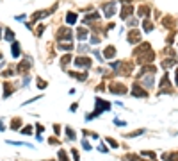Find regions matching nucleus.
<instances>
[{
    "label": "nucleus",
    "mask_w": 178,
    "mask_h": 161,
    "mask_svg": "<svg viewBox=\"0 0 178 161\" xmlns=\"http://www.w3.org/2000/svg\"><path fill=\"white\" fill-rule=\"evenodd\" d=\"M125 159L126 161H146L144 159V156H137V154H128Z\"/></svg>",
    "instance_id": "nucleus-19"
},
{
    "label": "nucleus",
    "mask_w": 178,
    "mask_h": 161,
    "mask_svg": "<svg viewBox=\"0 0 178 161\" xmlns=\"http://www.w3.org/2000/svg\"><path fill=\"white\" fill-rule=\"evenodd\" d=\"M143 29H144V32H151L153 31V23L144 18V20H143Z\"/></svg>",
    "instance_id": "nucleus-18"
},
{
    "label": "nucleus",
    "mask_w": 178,
    "mask_h": 161,
    "mask_svg": "<svg viewBox=\"0 0 178 161\" xmlns=\"http://www.w3.org/2000/svg\"><path fill=\"white\" fill-rule=\"evenodd\" d=\"M109 90H111V93H114V95H123V93L128 91L126 86L121 84V82H112V84L109 86Z\"/></svg>",
    "instance_id": "nucleus-3"
},
{
    "label": "nucleus",
    "mask_w": 178,
    "mask_h": 161,
    "mask_svg": "<svg viewBox=\"0 0 178 161\" xmlns=\"http://www.w3.org/2000/svg\"><path fill=\"white\" fill-rule=\"evenodd\" d=\"M75 21H77V13H71V11H70V13L66 14V23H68V25H73Z\"/></svg>",
    "instance_id": "nucleus-16"
},
{
    "label": "nucleus",
    "mask_w": 178,
    "mask_h": 161,
    "mask_svg": "<svg viewBox=\"0 0 178 161\" xmlns=\"http://www.w3.org/2000/svg\"><path fill=\"white\" fill-rule=\"evenodd\" d=\"M71 154H73V159L75 161H80V158H78V152H77L75 149H71Z\"/></svg>",
    "instance_id": "nucleus-39"
},
{
    "label": "nucleus",
    "mask_w": 178,
    "mask_h": 161,
    "mask_svg": "<svg viewBox=\"0 0 178 161\" xmlns=\"http://www.w3.org/2000/svg\"><path fill=\"white\" fill-rule=\"evenodd\" d=\"M0 131H4V124L2 122H0Z\"/></svg>",
    "instance_id": "nucleus-47"
},
{
    "label": "nucleus",
    "mask_w": 178,
    "mask_h": 161,
    "mask_svg": "<svg viewBox=\"0 0 178 161\" xmlns=\"http://www.w3.org/2000/svg\"><path fill=\"white\" fill-rule=\"evenodd\" d=\"M162 159L164 161H178V152H173V154L166 152V154H162Z\"/></svg>",
    "instance_id": "nucleus-12"
},
{
    "label": "nucleus",
    "mask_w": 178,
    "mask_h": 161,
    "mask_svg": "<svg viewBox=\"0 0 178 161\" xmlns=\"http://www.w3.org/2000/svg\"><path fill=\"white\" fill-rule=\"evenodd\" d=\"M38 88H39V90H45V88H46V82L41 81V79H38Z\"/></svg>",
    "instance_id": "nucleus-35"
},
{
    "label": "nucleus",
    "mask_w": 178,
    "mask_h": 161,
    "mask_svg": "<svg viewBox=\"0 0 178 161\" xmlns=\"http://www.w3.org/2000/svg\"><path fill=\"white\" fill-rule=\"evenodd\" d=\"M0 59H2V54H0Z\"/></svg>",
    "instance_id": "nucleus-49"
},
{
    "label": "nucleus",
    "mask_w": 178,
    "mask_h": 161,
    "mask_svg": "<svg viewBox=\"0 0 178 161\" xmlns=\"http://www.w3.org/2000/svg\"><path fill=\"white\" fill-rule=\"evenodd\" d=\"M66 136H68V140H71V141L77 138V136H75V131L71 127H66Z\"/></svg>",
    "instance_id": "nucleus-25"
},
{
    "label": "nucleus",
    "mask_w": 178,
    "mask_h": 161,
    "mask_svg": "<svg viewBox=\"0 0 178 161\" xmlns=\"http://www.w3.org/2000/svg\"><path fill=\"white\" fill-rule=\"evenodd\" d=\"M132 6H125V7H123V11H121V18H123V20H126V16H130V14H132Z\"/></svg>",
    "instance_id": "nucleus-17"
},
{
    "label": "nucleus",
    "mask_w": 178,
    "mask_h": 161,
    "mask_svg": "<svg viewBox=\"0 0 178 161\" xmlns=\"http://www.w3.org/2000/svg\"><path fill=\"white\" fill-rule=\"evenodd\" d=\"M98 150H100V152H104V154H107V152H109V149L105 147V143H102V141H100V145H98Z\"/></svg>",
    "instance_id": "nucleus-33"
},
{
    "label": "nucleus",
    "mask_w": 178,
    "mask_h": 161,
    "mask_svg": "<svg viewBox=\"0 0 178 161\" xmlns=\"http://www.w3.org/2000/svg\"><path fill=\"white\" fill-rule=\"evenodd\" d=\"M5 40L7 41H14V32L11 31V29H5Z\"/></svg>",
    "instance_id": "nucleus-26"
},
{
    "label": "nucleus",
    "mask_w": 178,
    "mask_h": 161,
    "mask_svg": "<svg viewBox=\"0 0 178 161\" xmlns=\"http://www.w3.org/2000/svg\"><path fill=\"white\" fill-rule=\"evenodd\" d=\"M57 41L63 43V41H71V38H73V32H71V29L70 27H61L59 31H57Z\"/></svg>",
    "instance_id": "nucleus-2"
},
{
    "label": "nucleus",
    "mask_w": 178,
    "mask_h": 161,
    "mask_svg": "<svg viewBox=\"0 0 178 161\" xmlns=\"http://www.w3.org/2000/svg\"><path fill=\"white\" fill-rule=\"evenodd\" d=\"M121 61H114V63H111V66H112V68H114V70H119V66H121Z\"/></svg>",
    "instance_id": "nucleus-37"
},
{
    "label": "nucleus",
    "mask_w": 178,
    "mask_h": 161,
    "mask_svg": "<svg viewBox=\"0 0 178 161\" xmlns=\"http://www.w3.org/2000/svg\"><path fill=\"white\" fill-rule=\"evenodd\" d=\"M100 18V13H93V14H87V16H84V23H91V21H94V20H98Z\"/></svg>",
    "instance_id": "nucleus-15"
},
{
    "label": "nucleus",
    "mask_w": 178,
    "mask_h": 161,
    "mask_svg": "<svg viewBox=\"0 0 178 161\" xmlns=\"http://www.w3.org/2000/svg\"><path fill=\"white\" fill-rule=\"evenodd\" d=\"M20 127H21V120H20V118H14V120L11 122V129H13V131H16V129H20Z\"/></svg>",
    "instance_id": "nucleus-23"
},
{
    "label": "nucleus",
    "mask_w": 178,
    "mask_h": 161,
    "mask_svg": "<svg viewBox=\"0 0 178 161\" xmlns=\"http://www.w3.org/2000/svg\"><path fill=\"white\" fill-rule=\"evenodd\" d=\"M53 131H55V134H59V132H61V127L55 124V125H53Z\"/></svg>",
    "instance_id": "nucleus-43"
},
{
    "label": "nucleus",
    "mask_w": 178,
    "mask_h": 161,
    "mask_svg": "<svg viewBox=\"0 0 178 161\" xmlns=\"http://www.w3.org/2000/svg\"><path fill=\"white\" fill-rule=\"evenodd\" d=\"M29 68H31V63H29V57H27V59H23V61L16 66V72L23 75V74H27V72H29Z\"/></svg>",
    "instance_id": "nucleus-8"
},
{
    "label": "nucleus",
    "mask_w": 178,
    "mask_h": 161,
    "mask_svg": "<svg viewBox=\"0 0 178 161\" xmlns=\"http://www.w3.org/2000/svg\"><path fill=\"white\" fill-rule=\"evenodd\" d=\"M107 143H109L112 149H116V147H118V141H116L114 138H107Z\"/></svg>",
    "instance_id": "nucleus-32"
},
{
    "label": "nucleus",
    "mask_w": 178,
    "mask_h": 161,
    "mask_svg": "<svg viewBox=\"0 0 178 161\" xmlns=\"http://www.w3.org/2000/svg\"><path fill=\"white\" fill-rule=\"evenodd\" d=\"M175 82H176V86H178V70L175 72Z\"/></svg>",
    "instance_id": "nucleus-46"
},
{
    "label": "nucleus",
    "mask_w": 178,
    "mask_h": 161,
    "mask_svg": "<svg viewBox=\"0 0 178 161\" xmlns=\"http://www.w3.org/2000/svg\"><path fill=\"white\" fill-rule=\"evenodd\" d=\"M148 13H150V7H148V6H141V7H139V16H141L143 20L148 16Z\"/></svg>",
    "instance_id": "nucleus-20"
},
{
    "label": "nucleus",
    "mask_w": 178,
    "mask_h": 161,
    "mask_svg": "<svg viewBox=\"0 0 178 161\" xmlns=\"http://www.w3.org/2000/svg\"><path fill=\"white\" fill-rule=\"evenodd\" d=\"M136 56H137V59H139V63H141V64L151 63V61L155 59V52L151 50L150 43H143V45L136 50Z\"/></svg>",
    "instance_id": "nucleus-1"
},
{
    "label": "nucleus",
    "mask_w": 178,
    "mask_h": 161,
    "mask_svg": "<svg viewBox=\"0 0 178 161\" xmlns=\"http://www.w3.org/2000/svg\"><path fill=\"white\" fill-rule=\"evenodd\" d=\"M59 50H63V52H70V50H73V43H71V41L59 43Z\"/></svg>",
    "instance_id": "nucleus-14"
},
{
    "label": "nucleus",
    "mask_w": 178,
    "mask_h": 161,
    "mask_svg": "<svg viewBox=\"0 0 178 161\" xmlns=\"http://www.w3.org/2000/svg\"><path fill=\"white\" fill-rule=\"evenodd\" d=\"M57 156H59V161H70V159H68V156H66V152H64V150H59V154H57Z\"/></svg>",
    "instance_id": "nucleus-30"
},
{
    "label": "nucleus",
    "mask_w": 178,
    "mask_h": 161,
    "mask_svg": "<svg viewBox=\"0 0 178 161\" xmlns=\"http://www.w3.org/2000/svg\"><path fill=\"white\" fill-rule=\"evenodd\" d=\"M164 25H166V27H175V18H171V16H166V18H164Z\"/></svg>",
    "instance_id": "nucleus-24"
},
{
    "label": "nucleus",
    "mask_w": 178,
    "mask_h": 161,
    "mask_svg": "<svg viewBox=\"0 0 178 161\" xmlns=\"http://www.w3.org/2000/svg\"><path fill=\"white\" fill-rule=\"evenodd\" d=\"M143 132H144V131H141V129H139V131H134V132H130V134H125V136H126V138H136V136L143 134Z\"/></svg>",
    "instance_id": "nucleus-29"
},
{
    "label": "nucleus",
    "mask_w": 178,
    "mask_h": 161,
    "mask_svg": "<svg viewBox=\"0 0 178 161\" xmlns=\"http://www.w3.org/2000/svg\"><path fill=\"white\" fill-rule=\"evenodd\" d=\"M139 79L143 81V84L146 86V88H153V84H155V79H153V74H151V72L139 75Z\"/></svg>",
    "instance_id": "nucleus-5"
},
{
    "label": "nucleus",
    "mask_w": 178,
    "mask_h": 161,
    "mask_svg": "<svg viewBox=\"0 0 178 161\" xmlns=\"http://www.w3.org/2000/svg\"><path fill=\"white\" fill-rule=\"evenodd\" d=\"M114 124H116V125H119V127H125V125H126V122H123V120H118V118L114 120Z\"/></svg>",
    "instance_id": "nucleus-38"
},
{
    "label": "nucleus",
    "mask_w": 178,
    "mask_h": 161,
    "mask_svg": "<svg viewBox=\"0 0 178 161\" xmlns=\"http://www.w3.org/2000/svg\"><path fill=\"white\" fill-rule=\"evenodd\" d=\"M87 48H89V47H87V45H84V43L78 47V50H80V52H84V50H87Z\"/></svg>",
    "instance_id": "nucleus-42"
},
{
    "label": "nucleus",
    "mask_w": 178,
    "mask_h": 161,
    "mask_svg": "<svg viewBox=\"0 0 178 161\" xmlns=\"http://www.w3.org/2000/svg\"><path fill=\"white\" fill-rule=\"evenodd\" d=\"M104 14L107 18H112L116 14V2H109V4H105L104 6Z\"/></svg>",
    "instance_id": "nucleus-6"
},
{
    "label": "nucleus",
    "mask_w": 178,
    "mask_h": 161,
    "mask_svg": "<svg viewBox=\"0 0 178 161\" xmlns=\"http://www.w3.org/2000/svg\"><path fill=\"white\" fill-rule=\"evenodd\" d=\"M0 36H2V27H0Z\"/></svg>",
    "instance_id": "nucleus-48"
},
{
    "label": "nucleus",
    "mask_w": 178,
    "mask_h": 161,
    "mask_svg": "<svg viewBox=\"0 0 178 161\" xmlns=\"http://www.w3.org/2000/svg\"><path fill=\"white\" fill-rule=\"evenodd\" d=\"M128 23H130L132 27H137V23H139V21H137L136 18H130V21H128Z\"/></svg>",
    "instance_id": "nucleus-40"
},
{
    "label": "nucleus",
    "mask_w": 178,
    "mask_h": 161,
    "mask_svg": "<svg viewBox=\"0 0 178 161\" xmlns=\"http://www.w3.org/2000/svg\"><path fill=\"white\" fill-rule=\"evenodd\" d=\"M36 131H38V132H43V131H45V127H43L41 124H38V125H36Z\"/></svg>",
    "instance_id": "nucleus-41"
},
{
    "label": "nucleus",
    "mask_w": 178,
    "mask_h": 161,
    "mask_svg": "<svg viewBox=\"0 0 178 161\" xmlns=\"http://www.w3.org/2000/svg\"><path fill=\"white\" fill-rule=\"evenodd\" d=\"M141 38H143V36H141V32L136 31V29H134V31H130V32H128V36H126L128 43H139V41H141Z\"/></svg>",
    "instance_id": "nucleus-7"
},
{
    "label": "nucleus",
    "mask_w": 178,
    "mask_h": 161,
    "mask_svg": "<svg viewBox=\"0 0 178 161\" xmlns=\"http://www.w3.org/2000/svg\"><path fill=\"white\" fill-rule=\"evenodd\" d=\"M70 77H75L77 81H85L87 74H77V72H70Z\"/></svg>",
    "instance_id": "nucleus-21"
},
{
    "label": "nucleus",
    "mask_w": 178,
    "mask_h": 161,
    "mask_svg": "<svg viewBox=\"0 0 178 161\" xmlns=\"http://www.w3.org/2000/svg\"><path fill=\"white\" fill-rule=\"evenodd\" d=\"M132 95H134V97H146V91H144V90H143V88L136 82V84L132 86Z\"/></svg>",
    "instance_id": "nucleus-9"
},
{
    "label": "nucleus",
    "mask_w": 178,
    "mask_h": 161,
    "mask_svg": "<svg viewBox=\"0 0 178 161\" xmlns=\"http://www.w3.org/2000/svg\"><path fill=\"white\" fill-rule=\"evenodd\" d=\"M87 34H89V31H87V29H84V27H80V29L77 31V38H78L80 41H84L85 38H87Z\"/></svg>",
    "instance_id": "nucleus-13"
},
{
    "label": "nucleus",
    "mask_w": 178,
    "mask_h": 161,
    "mask_svg": "<svg viewBox=\"0 0 178 161\" xmlns=\"http://www.w3.org/2000/svg\"><path fill=\"white\" fill-rule=\"evenodd\" d=\"M43 32H45V25H39V27L36 29V36H41Z\"/></svg>",
    "instance_id": "nucleus-34"
},
{
    "label": "nucleus",
    "mask_w": 178,
    "mask_h": 161,
    "mask_svg": "<svg viewBox=\"0 0 178 161\" xmlns=\"http://www.w3.org/2000/svg\"><path fill=\"white\" fill-rule=\"evenodd\" d=\"M11 54H13V57H20V43L18 41H13V45H11Z\"/></svg>",
    "instance_id": "nucleus-11"
},
{
    "label": "nucleus",
    "mask_w": 178,
    "mask_h": 161,
    "mask_svg": "<svg viewBox=\"0 0 178 161\" xmlns=\"http://www.w3.org/2000/svg\"><path fill=\"white\" fill-rule=\"evenodd\" d=\"M175 63H176L175 57H171V59H166V61L162 63V66H164V68H169V66H175Z\"/></svg>",
    "instance_id": "nucleus-27"
},
{
    "label": "nucleus",
    "mask_w": 178,
    "mask_h": 161,
    "mask_svg": "<svg viewBox=\"0 0 178 161\" xmlns=\"http://www.w3.org/2000/svg\"><path fill=\"white\" fill-rule=\"evenodd\" d=\"M114 56H116V48L112 47V45H109V47L104 50V57L105 59H112Z\"/></svg>",
    "instance_id": "nucleus-10"
},
{
    "label": "nucleus",
    "mask_w": 178,
    "mask_h": 161,
    "mask_svg": "<svg viewBox=\"0 0 178 161\" xmlns=\"http://www.w3.org/2000/svg\"><path fill=\"white\" fill-rule=\"evenodd\" d=\"M73 64L77 68H89V66H91V59H89V57H84V56H78V57H75Z\"/></svg>",
    "instance_id": "nucleus-4"
},
{
    "label": "nucleus",
    "mask_w": 178,
    "mask_h": 161,
    "mask_svg": "<svg viewBox=\"0 0 178 161\" xmlns=\"http://www.w3.org/2000/svg\"><path fill=\"white\" fill-rule=\"evenodd\" d=\"M82 147H84L85 150H91V145H89V141H87V140H82Z\"/></svg>",
    "instance_id": "nucleus-36"
},
{
    "label": "nucleus",
    "mask_w": 178,
    "mask_h": 161,
    "mask_svg": "<svg viewBox=\"0 0 178 161\" xmlns=\"http://www.w3.org/2000/svg\"><path fill=\"white\" fill-rule=\"evenodd\" d=\"M21 134H25V136L32 134V127H31V125H29V127H23V129H21Z\"/></svg>",
    "instance_id": "nucleus-31"
},
{
    "label": "nucleus",
    "mask_w": 178,
    "mask_h": 161,
    "mask_svg": "<svg viewBox=\"0 0 178 161\" xmlns=\"http://www.w3.org/2000/svg\"><path fill=\"white\" fill-rule=\"evenodd\" d=\"M23 18H25V16H23V14H20V16H16L14 20H18V21H23Z\"/></svg>",
    "instance_id": "nucleus-45"
},
{
    "label": "nucleus",
    "mask_w": 178,
    "mask_h": 161,
    "mask_svg": "<svg viewBox=\"0 0 178 161\" xmlns=\"http://www.w3.org/2000/svg\"><path fill=\"white\" fill-rule=\"evenodd\" d=\"M70 63H71V56H70V54L64 56V57H61V64H63V66H66V64H70Z\"/></svg>",
    "instance_id": "nucleus-28"
},
{
    "label": "nucleus",
    "mask_w": 178,
    "mask_h": 161,
    "mask_svg": "<svg viewBox=\"0 0 178 161\" xmlns=\"http://www.w3.org/2000/svg\"><path fill=\"white\" fill-rule=\"evenodd\" d=\"M91 41H93V43H100V38H98V36H93V38H91Z\"/></svg>",
    "instance_id": "nucleus-44"
},
{
    "label": "nucleus",
    "mask_w": 178,
    "mask_h": 161,
    "mask_svg": "<svg viewBox=\"0 0 178 161\" xmlns=\"http://www.w3.org/2000/svg\"><path fill=\"white\" fill-rule=\"evenodd\" d=\"M4 90H5L4 91V97H9L13 93V84L11 82H4Z\"/></svg>",
    "instance_id": "nucleus-22"
}]
</instances>
